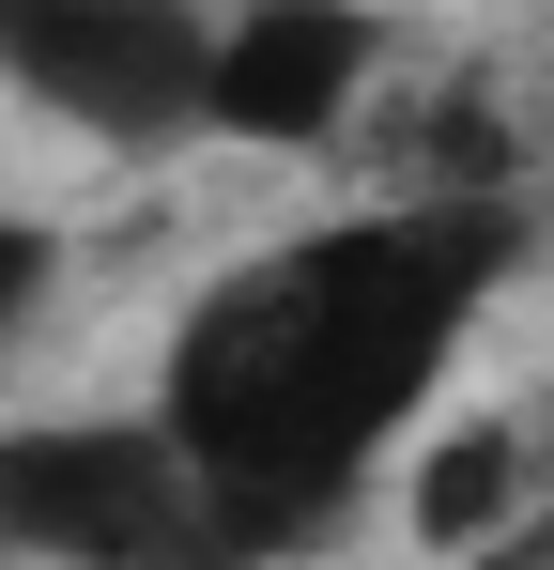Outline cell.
Wrapping results in <instances>:
<instances>
[{
  "label": "cell",
  "mask_w": 554,
  "mask_h": 570,
  "mask_svg": "<svg viewBox=\"0 0 554 570\" xmlns=\"http://www.w3.org/2000/svg\"><path fill=\"white\" fill-rule=\"evenodd\" d=\"M385 493H400V540L432 570H477L554 524V416H432Z\"/></svg>",
  "instance_id": "5"
},
{
  "label": "cell",
  "mask_w": 554,
  "mask_h": 570,
  "mask_svg": "<svg viewBox=\"0 0 554 570\" xmlns=\"http://www.w3.org/2000/svg\"><path fill=\"white\" fill-rule=\"evenodd\" d=\"M62 278H78V247H62V216H31V200H0V385L16 355L62 324Z\"/></svg>",
  "instance_id": "6"
},
{
  "label": "cell",
  "mask_w": 554,
  "mask_h": 570,
  "mask_svg": "<svg viewBox=\"0 0 554 570\" xmlns=\"http://www.w3.org/2000/svg\"><path fill=\"white\" fill-rule=\"evenodd\" d=\"M0 570H231V556L139 401H47V416H0Z\"/></svg>",
  "instance_id": "2"
},
{
  "label": "cell",
  "mask_w": 554,
  "mask_h": 570,
  "mask_svg": "<svg viewBox=\"0 0 554 570\" xmlns=\"http://www.w3.org/2000/svg\"><path fill=\"white\" fill-rule=\"evenodd\" d=\"M200 62H216V0H0V94L123 170L200 155Z\"/></svg>",
  "instance_id": "3"
},
{
  "label": "cell",
  "mask_w": 554,
  "mask_h": 570,
  "mask_svg": "<svg viewBox=\"0 0 554 570\" xmlns=\"http://www.w3.org/2000/svg\"><path fill=\"white\" fill-rule=\"evenodd\" d=\"M400 78L385 0H216L200 62V139L216 155H339Z\"/></svg>",
  "instance_id": "4"
},
{
  "label": "cell",
  "mask_w": 554,
  "mask_h": 570,
  "mask_svg": "<svg viewBox=\"0 0 554 570\" xmlns=\"http://www.w3.org/2000/svg\"><path fill=\"white\" fill-rule=\"evenodd\" d=\"M540 216L524 186H385L355 216H308L231 247L170 308L139 416L200 478V524L231 570H308L339 556L400 448L447 416L493 293L524 278Z\"/></svg>",
  "instance_id": "1"
},
{
  "label": "cell",
  "mask_w": 554,
  "mask_h": 570,
  "mask_svg": "<svg viewBox=\"0 0 554 570\" xmlns=\"http://www.w3.org/2000/svg\"><path fill=\"white\" fill-rule=\"evenodd\" d=\"M477 570H554V524H540V540H508V556H477Z\"/></svg>",
  "instance_id": "7"
}]
</instances>
